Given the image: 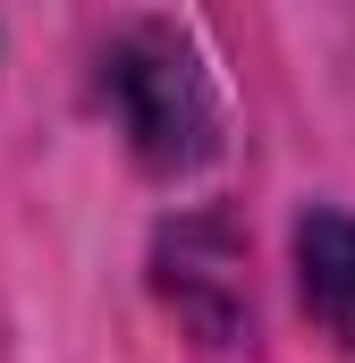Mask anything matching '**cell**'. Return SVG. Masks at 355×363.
<instances>
[{
  "label": "cell",
  "mask_w": 355,
  "mask_h": 363,
  "mask_svg": "<svg viewBox=\"0 0 355 363\" xmlns=\"http://www.w3.org/2000/svg\"><path fill=\"white\" fill-rule=\"evenodd\" d=\"M102 101L153 178H195L220 152V93L203 51L170 17H136L102 43Z\"/></svg>",
  "instance_id": "6da1fadb"
},
{
  "label": "cell",
  "mask_w": 355,
  "mask_h": 363,
  "mask_svg": "<svg viewBox=\"0 0 355 363\" xmlns=\"http://www.w3.org/2000/svg\"><path fill=\"white\" fill-rule=\"evenodd\" d=\"M296 287H305V313L339 347H355V220L347 211L313 203L296 220Z\"/></svg>",
  "instance_id": "7a4b0ae2"
}]
</instances>
